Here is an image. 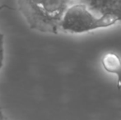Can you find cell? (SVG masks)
Wrapping results in <instances>:
<instances>
[{
	"instance_id": "4",
	"label": "cell",
	"mask_w": 121,
	"mask_h": 120,
	"mask_svg": "<svg viewBox=\"0 0 121 120\" xmlns=\"http://www.w3.org/2000/svg\"><path fill=\"white\" fill-rule=\"evenodd\" d=\"M101 65L106 72L116 77V87L121 89V58L117 54L108 52L101 58Z\"/></svg>"
},
{
	"instance_id": "1",
	"label": "cell",
	"mask_w": 121,
	"mask_h": 120,
	"mask_svg": "<svg viewBox=\"0 0 121 120\" xmlns=\"http://www.w3.org/2000/svg\"><path fill=\"white\" fill-rule=\"evenodd\" d=\"M71 2L60 0L17 2L18 11L30 29L47 34H58L61 21Z\"/></svg>"
},
{
	"instance_id": "5",
	"label": "cell",
	"mask_w": 121,
	"mask_h": 120,
	"mask_svg": "<svg viewBox=\"0 0 121 120\" xmlns=\"http://www.w3.org/2000/svg\"><path fill=\"white\" fill-rule=\"evenodd\" d=\"M4 61V36L0 31V70L2 69Z\"/></svg>"
},
{
	"instance_id": "3",
	"label": "cell",
	"mask_w": 121,
	"mask_h": 120,
	"mask_svg": "<svg viewBox=\"0 0 121 120\" xmlns=\"http://www.w3.org/2000/svg\"><path fill=\"white\" fill-rule=\"evenodd\" d=\"M89 8L99 16H107L121 22V0H99L86 2Z\"/></svg>"
},
{
	"instance_id": "6",
	"label": "cell",
	"mask_w": 121,
	"mask_h": 120,
	"mask_svg": "<svg viewBox=\"0 0 121 120\" xmlns=\"http://www.w3.org/2000/svg\"><path fill=\"white\" fill-rule=\"evenodd\" d=\"M0 120H8V119H7L6 117H5L4 114H3V112L1 109V108H0Z\"/></svg>"
},
{
	"instance_id": "2",
	"label": "cell",
	"mask_w": 121,
	"mask_h": 120,
	"mask_svg": "<svg viewBox=\"0 0 121 120\" xmlns=\"http://www.w3.org/2000/svg\"><path fill=\"white\" fill-rule=\"evenodd\" d=\"M117 22L111 17L94 14L86 3H72L61 21V30L70 34L88 33L110 27Z\"/></svg>"
}]
</instances>
